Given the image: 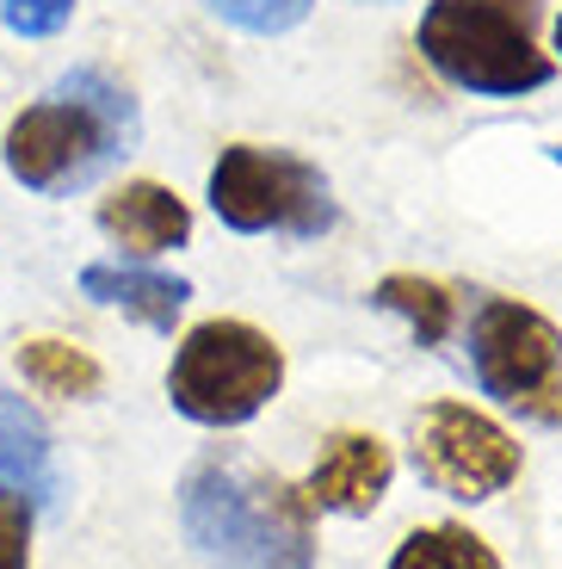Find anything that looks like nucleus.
I'll return each instance as SVG.
<instances>
[{"mask_svg":"<svg viewBox=\"0 0 562 569\" xmlns=\"http://www.w3.org/2000/svg\"><path fill=\"white\" fill-rule=\"evenodd\" d=\"M185 545L211 569H310V501L241 452H211L180 483Z\"/></svg>","mask_w":562,"mask_h":569,"instance_id":"1","label":"nucleus"},{"mask_svg":"<svg viewBox=\"0 0 562 569\" xmlns=\"http://www.w3.org/2000/svg\"><path fill=\"white\" fill-rule=\"evenodd\" d=\"M137 142V106L124 87L81 69L50 93L26 106L7 130V173L31 192H74L93 186L118 156Z\"/></svg>","mask_w":562,"mask_h":569,"instance_id":"2","label":"nucleus"},{"mask_svg":"<svg viewBox=\"0 0 562 569\" xmlns=\"http://www.w3.org/2000/svg\"><path fill=\"white\" fill-rule=\"evenodd\" d=\"M538 0H433L421 13V57L470 93H532L550 81L538 50Z\"/></svg>","mask_w":562,"mask_h":569,"instance_id":"3","label":"nucleus"},{"mask_svg":"<svg viewBox=\"0 0 562 569\" xmlns=\"http://www.w3.org/2000/svg\"><path fill=\"white\" fill-rule=\"evenodd\" d=\"M284 385V353L248 322H198L168 366V397L198 427H241Z\"/></svg>","mask_w":562,"mask_h":569,"instance_id":"4","label":"nucleus"},{"mask_svg":"<svg viewBox=\"0 0 562 569\" xmlns=\"http://www.w3.org/2000/svg\"><path fill=\"white\" fill-rule=\"evenodd\" d=\"M470 366L494 402L538 427H562V335L513 298H489L470 322Z\"/></svg>","mask_w":562,"mask_h":569,"instance_id":"5","label":"nucleus"},{"mask_svg":"<svg viewBox=\"0 0 562 569\" xmlns=\"http://www.w3.org/2000/svg\"><path fill=\"white\" fill-rule=\"evenodd\" d=\"M211 211L248 236H260V229L322 236L334 223V199H328L322 173L284 149H253V142L223 149V161L211 168Z\"/></svg>","mask_w":562,"mask_h":569,"instance_id":"6","label":"nucleus"},{"mask_svg":"<svg viewBox=\"0 0 562 569\" xmlns=\"http://www.w3.org/2000/svg\"><path fill=\"white\" fill-rule=\"evenodd\" d=\"M414 470L439 496L489 501L520 477V446L501 421L464 409V402H426L414 415Z\"/></svg>","mask_w":562,"mask_h":569,"instance_id":"7","label":"nucleus"},{"mask_svg":"<svg viewBox=\"0 0 562 569\" xmlns=\"http://www.w3.org/2000/svg\"><path fill=\"white\" fill-rule=\"evenodd\" d=\"M390 446L378 433H334L322 452V465L310 470V483L297 496L310 501V513H371L383 496H390Z\"/></svg>","mask_w":562,"mask_h":569,"instance_id":"8","label":"nucleus"},{"mask_svg":"<svg viewBox=\"0 0 562 569\" xmlns=\"http://www.w3.org/2000/svg\"><path fill=\"white\" fill-rule=\"evenodd\" d=\"M99 229H106L124 254H168V248H180L185 236H192V217H185V204L173 199L168 186L137 180V186H124V192H112V199L99 204Z\"/></svg>","mask_w":562,"mask_h":569,"instance_id":"9","label":"nucleus"},{"mask_svg":"<svg viewBox=\"0 0 562 569\" xmlns=\"http://www.w3.org/2000/svg\"><path fill=\"white\" fill-rule=\"evenodd\" d=\"M81 291L93 303H112V310L161 328V335L180 322L185 298H192V284L185 279H168V272H149V267H106V260L81 272Z\"/></svg>","mask_w":562,"mask_h":569,"instance_id":"10","label":"nucleus"},{"mask_svg":"<svg viewBox=\"0 0 562 569\" xmlns=\"http://www.w3.org/2000/svg\"><path fill=\"white\" fill-rule=\"evenodd\" d=\"M0 483L26 489V496H50L57 470H50V427L26 409V397L0 390Z\"/></svg>","mask_w":562,"mask_h":569,"instance_id":"11","label":"nucleus"},{"mask_svg":"<svg viewBox=\"0 0 562 569\" xmlns=\"http://www.w3.org/2000/svg\"><path fill=\"white\" fill-rule=\"evenodd\" d=\"M390 569H501V557L464 527H421L395 545Z\"/></svg>","mask_w":562,"mask_h":569,"instance_id":"12","label":"nucleus"},{"mask_svg":"<svg viewBox=\"0 0 562 569\" xmlns=\"http://www.w3.org/2000/svg\"><path fill=\"white\" fill-rule=\"evenodd\" d=\"M383 310L408 316V328L421 335V347H439L451 335V298H445V284L421 279V272H390V279L378 284V298Z\"/></svg>","mask_w":562,"mask_h":569,"instance_id":"13","label":"nucleus"},{"mask_svg":"<svg viewBox=\"0 0 562 569\" xmlns=\"http://www.w3.org/2000/svg\"><path fill=\"white\" fill-rule=\"evenodd\" d=\"M19 371L43 397H93L99 390V366L69 341H26L19 347Z\"/></svg>","mask_w":562,"mask_h":569,"instance_id":"14","label":"nucleus"},{"mask_svg":"<svg viewBox=\"0 0 562 569\" xmlns=\"http://www.w3.org/2000/svg\"><path fill=\"white\" fill-rule=\"evenodd\" d=\"M211 13H223L241 31H291L310 13V0H211Z\"/></svg>","mask_w":562,"mask_h":569,"instance_id":"15","label":"nucleus"},{"mask_svg":"<svg viewBox=\"0 0 562 569\" xmlns=\"http://www.w3.org/2000/svg\"><path fill=\"white\" fill-rule=\"evenodd\" d=\"M0 569H31V508L19 489H0Z\"/></svg>","mask_w":562,"mask_h":569,"instance_id":"16","label":"nucleus"},{"mask_svg":"<svg viewBox=\"0 0 562 569\" xmlns=\"http://www.w3.org/2000/svg\"><path fill=\"white\" fill-rule=\"evenodd\" d=\"M74 13V0H0V19L19 31V38H50L62 31Z\"/></svg>","mask_w":562,"mask_h":569,"instance_id":"17","label":"nucleus"},{"mask_svg":"<svg viewBox=\"0 0 562 569\" xmlns=\"http://www.w3.org/2000/svg\"><path fill=\"white\" fill-rule=\"evenodd\" d=\"M556 50H562V19H556Z\"/></svg>","mask_w":562,"mask_h":569,"instance_id":"18","label":"nucleus"}]
</instances>
